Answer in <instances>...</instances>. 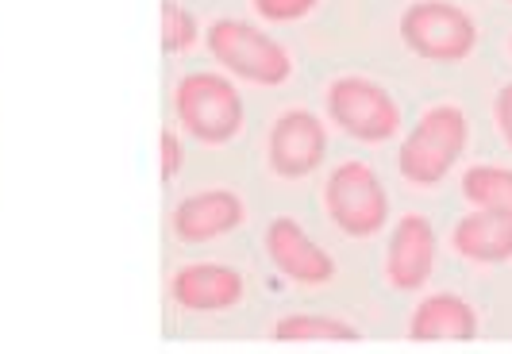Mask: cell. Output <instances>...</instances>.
Instances as JSON below:
<instances>
[{
  "label": "cell",
  "instance_id": "obj_1",
  "mask_svg": "<svg viewBox=\"0 0 512 354\" xmlns=\"http://www.w3.org/2000/svg\"><path fill=\"white\" fill-rule=\"evenodd\" d=\"M470 124L459 104H432L420 112V120L405 131L401 151H397V170L409 185H439L451 174V166L466 151Z\"/></svg>",
  "mask_w": 512,
  "mask_h": 354
},
{
  "label": "cell",
  "instance_id": "obj_2",
  "mask_svg": "<svg viewBox=\"0 0 512 354\" xmlns=\"http://www.w3.org/2000/svg\"><path fill=\"white\" fill-rule=\"evenodd\" d=\"M174 112L181 131H189L205 147H224L243 131V97L228 74L193 70L174 85Z\"/></svg>",
  "mask_w": 512,
  "mask_h": 354
},
{
  "label": "cell",
  "instance_id": "obj_3",
  "mask_svg": "<svg viewBox=\"0 0 512 354\" xmlns=\"http://www.w3.org/2000/svg\"><path fill=\"white\" fill-rule=\"evenodd\" d=\"M205 47L216 58L220 70H228L239 81L251 85H285L293 77V58L274 35H266L262 27L247 24V20H216L205 31Z\"/></svg>",
  "mask_w": 512,
  "mask_h": 354
},
{
  "label": "cell",
  "instance_id": "obj_4",
  "mask_svg": "<svg viewBox=\"0 0 512 354\" xmlns=\"http://www.w3.org/2000/svg\"><path fill=\"white\" fill-rule=\"evenodd\" d=\"M401 43L424 62H466L478 47L474 16L451 0H416L401 12Z\"/></svg>",
  "mask_w": 512,
  "mask_h": 354
},
{
  "label": "cell",
  "instance_id": "obj_5",
  "mask_svg": "<svg viewBox=\"0 0 512 354\" xmlns=\"http://www.w3.org/2000/svg\"><path fill=\"white\" fill-rule=\"evenodd\" d=\"M324 108H328V120H332L343 135L359 139V143H389L397 131H401V104L397 97L359 74H343L335 77L324 93Z\"/></svg>",
  "mask_w": 512,
  "mask_h": 354
},
{
  "label": "cell",
  "instance_id": "obj_6",
  "mask_svg": "<svg viewBox=\"0 0 512 354\" xmlns=\"http://www.w3.org/2000/svg\"><path fill=\"white\" fill-rule=\"evenodd\" d=\"M324 212L347 239H374L389 224V193L374 166L339 162L324 185Z\"/></svg>",
  "mask_w": 512,
  "mask_h": 354
},
{
  "label": "cell",
  "instance_id": "obj_7",
  "mask_svg": "<svg viewBox=\"0 0 512 354\" xmlns=\"http://www.w3.org/2000/svg\"><path fill=\"white\" fill-rule=\"evenodd\" d=\"M328 158V127L316 112L308 108H289L282 112L270 135H266V162L270 170L285 181H301V177L316 174L320 162Z\"/></svg>",
  "mask_w": 512,
  "mask_h": 354
},
{
  "label": "cell",
  "instance_id": "obj_8",
  "mask_svg": "<svg viewBox=\"0 0 512 354\" xmlns=\"http://www.w3.org/2000/svg\"><path fill=\"white\" fill-rule=\"evenodd\" d=\"M262 247L270 254L274 270L282 274L285 281L293 285H328L335 278V258L312 235H308L293 216H278L266 224V235H262Z\"/></svg>",
  "mask_w": 512,
  "mask_h": 354
},
{
  "label": "cell",
  "instance_id": "obj_9",
  "mask_svg": "<svg viewBox=\"0 0 512 354\" xmlns=\"http://www.w3.org/2000/svg\"><path fill=\"white\" fill-rule=\"evenodd\" d=\"M243 220H247V204L239 201V193L201 189V193H189L174 204L170 231H174L178 243L201 247V243H212V239H224L231 231H239Z\"/></svg>",
  "mask_w": 512,
  "mask_h": 354
},
{
  "label": "cell",
  "instance_id": "obj_10",
  "mask_svg": "<svg viewBox=\"0 0 512 354\" xmlns=\"http://www.w3.org/2000/svg\"><path fill=\"white\" fill-rule=\"evenodd\" d=\"M166 289L178 308L208 316V312H231L235 304H243L247 281L235 266H224V262H189L170 274Z\"/></svg>",
  "mask_w": 512,
  "mask_h": 354
},
{
  "label": "cell",
  "instance_id": "obj_11",
  "mask_svg": "<svg viewBox=\"0 0 512 354\" xmlns=\"http://www.w3.org/2000/svg\"><path fill=\"white\" fill-rule=\"evenodd\" d=\"M436 228L428 216H401L389 231V251H385V281L401 293H416L428 285L436 270Z\"/></svg>",
  "mask_w": 512,
  "mask_h": 354
},
{
  "label": "cell",
  "instance_id": "obj_12",
  "mask_svg": "<svg viewBox=\"0 0 512 354\" xmlns=\"http://www.w3.org/2000/svg\"><path fill=\"white\" fill-rule=\"evenodd\" d=\"M409 335L416 343H470L478 339V312L459 293H432L412 308Z\"/></svg>",
  "mask_w": 512,
  "mask_h": 354
},
{
  "label": "cell",
  "instance_id": "obj_13",
  "mask_svg": "<svg viewBox=\"0 0 512 354\" xmlns=\"http://www.w3.org/2000/svg\"><path fill=\"white\" fill-rule=\"evenodd\" d=\"M451 247L474 266H501L512 262V216L474 208L451 228Z\"/></svg>",
  "mask_w": 512,
  "mask_h": 354
},
{
  "label": "cell",
  "instance_id": "obj_14",
  "mask_svg": "<svg viewBox=\"0 0 512 354\" xmlns=\"http://www.w3.org/2000/svg\"><path fill=\"white\" fill-rule=\"evenodd\" d=\"M274 339L278 343H355L359 328L324 312H285L274 324Z\"/></svg>",
  "mask_w": 512,
  "mask_h": 354
},
{
  "label": "cell",
  "instance_id": "obj_15",
  "mask_svg": "<svg viewBox=\"0 0 512 354\" xmlns=\"http://www.w3.org/2000/svg\"><path fill=\"white\" fill-rule=\"evenodd\" d=\"M462 197L470 208L512 216V170H505V166H470L462 174Z\"/></svg>",
  "mask_w": 512,
  "mask_h": 354
},
{
  "label": "cell",
  "instance_id": "obj_16",
  "mask_svg": "<svg viewBox=\"0 0 512 354\" xmlns=\"http://www.w3.org/2000/svg\"><path fill=\"white\" fill-rule=\"evenodd\" d=\"M197 39H201L197 16L178 0H162V51L185 54L189 47H197Z\"/></svg>",
  "mask_w": 512,
  "mask_h": 354
},
{
  "label": "cell",
  "instance_id": "obj_17",
  "mask_svg": "<svg viewBox=\"0 0 512 354\" xmlns=\"http://www.w3.org/2000/svg\"><path fill=\"white\" fill-rule=\"evenodd\" d=\"M251 4H255V12L266 24H297L320 0H251Z\"/></svg>",
  "mask_w": 512,
  "mask_h": 354
},
{
  "label": "cell",
  "instance_id": "obj_18",
  "mask_svg": "<svg viewBox=\"0 0 512 354\" xmlns=\"http://www.w3.org/2000/svg\"><path fill=\"white\" fill-rule=\"evenodd\" d=\"M158 151H162V181H174L181 174V162H185V151H181V139L174 127H162Z\"/></svg>",
  "mask_w": 512,
  "mask_h": 354
},
{
  "label": "cell",
  "instance_id": "obj_19",
  "mask_svg": "<svg viewBox=\"0 0 512 354\" xmlns=\"http://www.w3.org/2000/svg\"><path fill=\"white\" fill-rule=\"evenodd\" d=\"M493 120H497V131H501L505 147L512 151V81L501 85V93L493 97Z\"/></svg>",
  "mask_w": 512,
  "mask_h": 354
}]
</instances>
